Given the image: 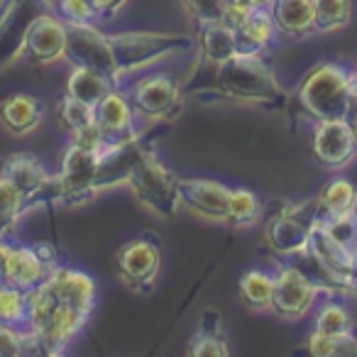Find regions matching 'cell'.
I'll list each match as a JSON object with an SVG mask.
<instances>
[{"label": "cell", "mask_w": 357, "mask_h": 357, "mask_svg": "<svg viewBox=\"0 0 357 357\" xmlns=\"http://www.w3.org/2000/svg\"><path fill=\"white\" fill-rule=\"evenodd\" d=\"M96 301V282L81 269L54 267L27 294V331L40 355L56 357L86 326Z\"/></svg>", "instance_id": "6da1fadb"}, {"label": "cell", "mask_w": 357, "mask_h": 357, "mask_svg": "<svg viewBox=\"0 0 357 357\" xmlns=\"http://www.w3.org/2000/svg\"><path fill=\"white\" fill-rule=\"evenodd\" d=\"M215 91L225 98L243 103L279 105L284 103V89L279 86L272 66L264 56H243L223 61L215 69Z\"/></svg>", "instance_id": "7a4b0ae2"}, {"label": "cell", "mask_w": 357, "mask_h": 357, "mask_svg": "<svg viewBox=\"0 0 357 357\" xmlns=\"http://www.w3.org/2000/svg\"><path fill=\"white\" fill-rule=\"evenodd\" d=\"M352 79L355 74L340 64H318L298 86V103L313 120H342L352 113Z\"/></svg>", "instance_id": "3957f363"}, {"label": "cell", "mask_w": 357, "mask_h": 357, "mask_svg": "<svg viewBox=\"0 0 357 357\" xmlns=\"http://www.w3.org/2000/svg\"><path fill=\"white\" fill-rule=\"evenodd\" d=\"M108 42L120 81L154 61L167 59L172 54H184L196 47L194 37L169 35V32H118L108 35Z\"/></svg>", "instance_id": "277c9868"}, {"label": "cell", "mask_w": 357, "mask_h": 357, "mask_svg": "<svg viewBox=\"0 0 357 357\" xmlns=\"http://www.w3.org/2000/svg\"><path fill=\"white\" fill-rule=\"evenodd\" d=\"M128 184L132 186L135 196L142 206L154 211L162 218H172L176 213L178 204V178L169 172L157 157V152L149 147H142L137 159L130 167Z\"/></svg>", "instance_id": "5b68a950"}, {"label": "cell", "mask_w": 357, "mask_h": 357, "mask_svg": "<svg viewBox=\"0 0 357 357\" xmlns=\"http://www.w3.org/2000/svg\"><path fill=\"white\" fill-rule=\"evenodd\" d=\"M105 149H89L69 142L64 162H61V172L56 174V201L71 206L84 204L98 191L108 189V178H105L103 169Z\"/></svg>", "instance_id": "8992f818"}, {"label": "cell", "mask_w": 357, "mask_h": 357, "mask_svg": "<svg viewBox=\"0 0 357 357\" xmlns=\"http://www.w3.org/2000/svg\"><path fill=\"white\" fill-rule=\"evenodd\" d=\"M56 267L50 245H10L0 238V282L30 294Z\"/></svg>", "instance_id": "52a82bcc"}, {"label": "cell", "mask_w": 357, "mask_h": 357, "mask_svg": "<svg viewBox=\"0 0 357 357\" xmlns=\"http://www.w3.org/2000/svg\"><path fill=\"white\" fill-rule=\"evenodd\" d=\"M318 218H321V213H318L316 201L303 206H287L284 211H277L264 230L267 245L284 259L306 252L308 243H311V230Z\"/></svg>", "instance_id": "ba28073f"}, {"label": "cell", "mask_w": 357, "mask_h": 357, "mask_svg": "<svg viewBox=\"0 0 357 357\" xmlns=\"http://www.w3.org/2000/svg\"><path fill=\"white\" fill-rule=\"evenodd\" d=\"M118 272L128 287L147 291L162 269V240L154 233H142L118 250Z\"/></svg>", "instance_id": "9c48e42d"}, {"label": "cell", "mask_w": 357, "mask_h": 357, "mask_svg": "<svg viewBox=\"0 0 357 357\" xmlns=\"http://www.w3.org/2000/svg\"><path fill=\"white\" fill-rule=\"evenodd\" d=\"M321 289L306 277L298 267L291 262H284L274 274V296H272V311L289 321L306 316L311 311Z\"/></svg>", "instance_id": "30bf717a"}, {"label": "cell", "mask_w": 357, "mask_h": 357, "mask_svg": "<svg viewBox=\"0 0 357 357\" xmlns=\"http://www.w3.org/2000/svg\"><path fill=\"white\" fill-rule=\"evenodd\" d=\"M69 47V27L56 15H37L22 32L20 52L35 64H54L66 59Z\"/></svg>", "instance_id": "8fae6325"}, {"label": "cell", "mask_w": 357, "mask_h": 357, "mask_svg": "<svg viewBox=\"0 0 357 357\" xmlns=\"http://www.w3.org/2000/svg\"><path fill=\"white\" fill-rule=\"evenodd\" d=\"M130 100H132L135 113L144 115V118H174L181 110V89L172 76L149 74L135 81L132 91H130Z\"/></svg>", "instance_id": "7c38bea8"}, {"label": "cell", "mask_w": 357, "mask_h": 357, "mask_svg": "<svg viewBox=\"0 0 357 357\" xmlns=\"http://www.w3.org/2000/svg\"><path fill=\"white\" fill-rule=\"evenodd\" d=\"M0 172L10 176V181L27 199L30 208L56 201V176H50L40 159L32 157V154H13V157H8L6 162L0 164Z\"/></svg>", "instance_id": "4fadbf2b"}, {"label": "cell", "mask_w": 357, "mask_h": 357, "mask_svg": "<svg viewBox=\"0 0 357 357\" xmlns=\"http://www.w3.org/2000/svg\"><path fill=\"white\" fill-rule=\"evenodd\" d=\"M313 157L326 169H342L357 154V139L350 120H318L311 139Z\"/></svg>", "instance_id": "5bb4252c"}, {"label": "cell", "mask_w": 357, "mask_h": 357, "mask_svg": "<svg viewBox=\"0 0 357 357\" xmlns=\"http://www.w3.org/2000/svg\"><path fill=\"white\" fill-rule=\"evenodd\" d=\"M96 125L103 132L108 144H130L137 142V128H135V108L130 96L113 89L98 105H96Z\"/></svg>", "instance_id": "9a60e30c"}, {"label": "cell", "mask_w": 357, "mask_h": 357, "mask_svg": "<svg viewBox=\"0 0 357 357\" xmlns=\"http://www.w3.org/2000/svg\"><path fill=\"white\" fill-rule=\"evenodd\" d=\"M178 199L194 213L211 220H228L230 186L213 178H178Z\"/></svg>", "instance_id": "2e32d148"}, {"label": "cell", "mask_w": 357, "mask_h": 357, "mask_svg": "<svg viewBox=\"0 0 357 357\" xmlns=\"http://www.w3.org/2000/svg\"><path fill=\"white\" fill-rule=\"evenodd\" d=\"M235 50L243 56H264L277 37V25L272 20L269 8L252 10L250 17L240 27H235Z\"/></svg>", "instance_id": "e0dca14e"}, {"label": "cell", "mask_w": 357, "mask_h": 357, "mask_svg": "<svg viewBox=\"0 0 357 357\" xmlns=\"http://www.w3.org/2000/svg\"><path fill=\"white\" fill-rule=\"evenodd\" d=\"M269 13L277 25L279 35L287 37H308L316 32V13H313V0H272Z\"/></svg>", "instance_id": "ac0fdd59"}, {"label": "cell", "mask_w": 357, "mask_h": 357, "mask_svg": "<svg viewBox=\"0 0 357 357\" xmlns=\"http://www.w3.org/2000/svg\"><path fill=\"white\" fill-rule=\"evenodd\" d=\"M45 118V103L30 93H13L0 103V123L8 132L22 135L32 132Z\"/></svg>", "instance_id": "d6986e66"}, {"label": "cell", "mask_w": 357, "mask_h": 357, "mask_svg": "<svg viewBox=\"0 0 357 357\" xmlns=\"http://www.w3.org/2000/svg\"><path fill=\"white\" fill-rule=\"evenodd\" d=\"M113 79H108L100 71H93L89 66H71L69 81H66V93L79 98L86 105H98L113 89H118Z\"/></svg>", "instance_id": "ffe728a7"}, {"label": "cell", "mask_w": 357, "mask_h": 357, "mask_svg": "<svg viewBox=\"0 0 357 357\" xmlns=\"http://www.w3.org/2000/svg\"><path fill=\"white\" fill-rule=\"evenodd\" d=\"M189 355L194 357H228L230 347L225 340V333L220 328V313L213 308H206L199 321L194 340L189 342Z\"/></svg>", "instance_id": "44dd1931"}, {"label": "cell", "mask_w": 357, "mask_h": 357, "mask_svg": "<svg viewBox=\"0 0 357 357\" xmlns=\"http://www.w3.org/2000/svg\"><path fill=\"white\" fill-rule=\"evenodd\" d=\"M196 45L201 47L206 59L215 66L233 59V56L238 54V50H235V32H233V27H228L223 20L201 25Z\"/></svg>", "instance_id": "7402d4cb"}, {"label": "cell", "mask_w": 357, "mask_h": 357, "mask_svg": "<svg viewBox=\"0 0 357 357\" xmlns=\"http://www.w3.org/2000/svg\"><path fill=\"white\" fill-rule=\"evenodd\" d=\"M27 211H30V204L22 196V191L13 184L10 176L0 172V238H8L20 220V215Z\"/></svg>", "instance_id": "603a6c76"}, {"label": "cell", "mask_w": 357, "mask_h": 357, "mask_svg": "<svg viewBox=\"0 0 357 357\" xmlns=\"http://www.w3.org/2000/svg\"><path fill=\"white\" fill-rule=\"evenodd\" d=\"M357 201V189L342 176L331 178L326 186L318 194L316 204H318V213L321 218L326 215H335V213H345V211H352Z\"/></svg>", "instance_id": "cb8c5ba5"}, {"label": "cell", "mask_w": 357, "mask_h": 357, "mask_svg": "<svg viewBox=\"0 0 357 357\" xmlns=\"http://www.w3.org/2000/svg\"><path fill=\"white\" fill-rule=\"evenodd\" d=\"M240 296H243L245 306L255 308V311H264L272 308L274 296V274H267L262 269H250L240 277Z\"/></svg>", "instance_id": "d4e9b609"}, {"label": "cell", "mask_w": 357, "mask_h": 357, "mask_svg": "<svg viewBox=\"0 0 357 357\" xmlns=\"http://www.w3.org/2000/svg\"><path fill=\"white\" fill-rule=\"evenodd\" d=\"M306 350L316 357H357V331L345 335L313 331L306 340Z\"/></svg>", "instance_id": "484cf974"}, {"label": "cell", "mask_w": 357, "mask_h": 357, "mask_svg": "<svg viewBox=\"0 0 357 357\" xmlns=\"http://www.w3.org/2000/svg\"><path fill=\"white\" fill-rule=\"evenodd\" d=\"M262 215V201L255 191L250 189H230L228 201V220L233 228H248V225L257 223Z\"/></svg>", "instance_id": "4316f807"}, {"label": "cell", "mask_w": 357, "mask_h": 357, "mask_svg": "<svg viewBox=\"0 0 357 357\" xmlns=\"http://www.w3.org/2000/svg\"><path fill=\"white\" fill-rule=\"evenodd\" d=\"M316 32H335L352 17V0H313Z\"/></svg>", "instance_id": "83f0119b"}, {"label": "cell", "mask_w": 357, "mask_h": 357, "mask_svg": "<svg viewBox=\"0 0 357 357\" xmlns=\"http://www.w3.org/2000/svg\"><path fill=\"white\" fill-rule=\"evenodd\" d=\"M0 321L27 331V294L0 282Z\"/></svg>", "instance_id": "f1b7e54d"}, {"label": "cell", "mask_w": 357, "mask_h": 357, "mask_svg": "<svg viewBox=\"0 0 357 357\" xmlns=\"http://www.w3.org/2000/svg\"><path fill=\"white\" fill-rule=\"evenodd\" d=\"M22 355H40L35 337L25 328L8 326V323L0 321V357H22Z\"/></svg>", "instance_id": "f546056e"}, {"label": "cell", "mask_w": 357, "mask_h": 357, "mask_svg": "<svg viewBox=\"0 0 357 357\" xmlns=\"http://www.w3.org/2000/svg\"><path fill=\"white\" fill-rule=\"evenodd\" d=\"M313 331L328 333V335H345V333L355 331V326H352V316L347 313V308L342 306V303L328 301L326 306L318 311Z\"/></svg>", "instance_id": "4dcf8cb0"}, {"label": "cell", "mask_w": 357, "mask_h": 357, "mask_svg": "<svg viewBox=\"0 0 357 357\" xmlns=\"http://www.w3.org/2000/svg\"><path fill=\"white\" fill-rule=\"evenodd\" d=\"M96 120V108L93 105L81 103L79 98L66 93L64 98L59 100V123L64 125L66 132H76V130L86 128Z\"/></svg>", "instance_id": "1f68e13d"}, {"label": "cell", "mask_w": 357, "mask_h": 357, "mask_svg": "<svg viewBox=\"0 0 357 357\" xmlns=\"http://www.w3.org/2000/svg\"><path fill=\"white\" fill-rule=\"evenodd\" d=\"M318 223L323 225V230H326L331 238H335L337 243H342L345 248L357 252V215L352 213V211L318 218Z\"/></svg>", "instance_id": "d6a6232c"}, {"label": "cell", "mask_w": 357, "mask_h": 357, "mask_svg": "<svg viewBox=\"0 0 357 357\" xmlns=\"http://www.w3.org/2000/svg\"><path fill=\"white\" fill-rule=\"evenodd\" d=\"M52 6L59 13L56 17H61L66 25H93L98 20L93 0H54Z\"/></svg>", "instance_id": "836d02e7"}, {"label": "cell", "mask_w": 357, "mask_h": 357, "mask_svg": "<svg viewBox=\"0 0 357 357\" xmlns=\"http://www.w3.org/2000/svg\"><path fill=\"white\" fill-rule=\"evenodd\" d=\"M184 8L196 17L199 25L206 22H220L225 15V0H181Z\"/></svg>", "instance_id": "e575fe53"}, {"label": "cell", "mask_w": 357, "mask_h": 357, "mask_svg": "<svg viewBox=\"0 0 357 357\" xmlns=\"http://www.w3.org/2000/svg\"><path fill=\"white\" fill-rule=\"evenodd\" d=\"M128 0H93L96 10H98V20H113Z\"/></svg>", "instance_id": "d590c367"}, {"label": "cell", "mask_w": 357, "mask_h": 357, "mask_svg": "<svg viewBox=\"0 0 357 357\" xmlns=\"http://www.w3.org/2000/svg\"><path fill=\"white\" fill-rule=\"evenodd\" d=\"M225 6H240L245 10H259V8H269V0H225Z\"/></svg>", "instance_id": "8d00e7d4"}, {"label": "cell", "mask_w": 357, "mask_h": 357, "mask_svg": "<svg viewBox=\"0 0 357 357\" xmlns=\"http://www.w3.org/2000/svg\"><path fill=\"white\" fill-rule=\"evenodd\" d=\"M347 120H350V128H352V132H355V139H357V110H352Z\"/></svg>", "instance_id": "74e56055"}, {"label": "cell", "mask_w": 357, "mask_h": 357, "mask_svg": "<svg viewBox=\"0 0 357 357\" xmlns=\"http://www.w3.org/2000/svg\"><path fill=\"white\" fill-rule=\"evenodd\" d=\"M355 294H357V279H355Z\"/></svg>", "instance_id": "f35d334b"}, {"label": "cell", "mask_w": 357, "mask_h": 357, "mask_svg": "<svg viewBox=\"0 0 357 357\" xmlns=\"http://www.w3.org/2000/svg\"><path fill=\"white\" fill-rule=\"evenodd\" d=\"M50 3H54V0H50Z\"/></svg>", "instance_id": "ab89813d"}, {"label": "cell", "mask_w": 357, "mask_h": 357, "mask_svg": "<svg viewBox=\"0 0 357 357\" xmlns=\"http://www.w3.org/2000/svg\"><path fill=\"white\" fill-rule=\"evenodd\" d=\"M269 3H272V0H269Z\"/></svg>", "instance_id": "60d3db41"}]
</instances>
